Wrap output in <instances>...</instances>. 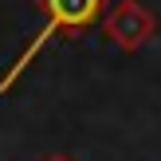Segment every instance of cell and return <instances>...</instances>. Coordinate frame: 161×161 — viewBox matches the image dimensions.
Segmentation results:
<instances>
[{
  "label": "cell",
  "instance_id": "1",
  "mask_svg": "<svg viewBox=\"0 0 161 161\" xmlns=\"http://www.w3.org/2000/svg\"><path fill=\"white\" fill-rule=\"evenodd\" d=\"M39 12H43V28H39L36 39H31V43L20 51V59H16L12 67L0 75V94L12 91L16 79H20L24 71L36 63V55L43 51L51 39H67V36L86 31V28H91V24L102 16V0H39Z\"/></svg>",
  "mask_w": 161,
  "mask_h": 161
},
{
  "label": "cell",
  "instance_id": "2",
  "mask_svg": "<svg viewBox=\"0 0 161 161\" xmlns=\"http://www.w3.org/2000/svg\"><path fill=\"white\" fill-rule=\"evenodd\" d=\"M102 31H106L110 43H118L122 51H138L142 43L157 36V16L149 12L142 0H118L114 8L102 20Z\"/></svg>",
  "mask_w": 161,
  "mask_h": 161
},
{
  "label": "cell",
  "instance_id": "3",
  "mask_svg": "<svg viewBox=\"0 0 161 161\" xmlns=\"http://www.w3.org/2000/svg\"><path fill=\"white\" fill-rule=\"evenodd\" d=\"M47 161H67V157H47Z\"/></svg>",
  "mask_w": 161,
  "mask_h": 161
}]
</instances>
